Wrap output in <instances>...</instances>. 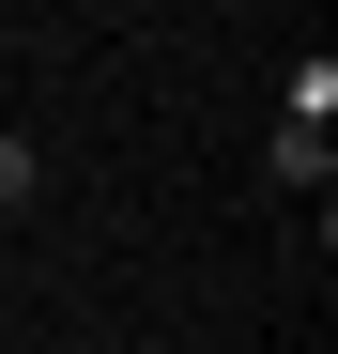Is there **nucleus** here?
Returning a JSON list of instances; mask_svg holds the SVG:
<instances>
[{
  "mask_svg": "<svg viewBox=\"0 0 338 354\" xmlns=\"http://www.w3.org/2000/svg\"><path fill=\"white\" fill-rule=\"evenodd\" d=\"M31 185H46V154H31V139H0V216H16Z\"/></svg>",
  "mask_w": 338,
  "mask_h": 354,
  "instance_id": "f03ea898",
  "label": "nucleus"
},
{
  "mask_svg": "<svg viewBox=\"0 0 338 354\" xmlns=\"http://www.w3.org/2000/svg\"><path fill=\"white\" fill-rule=\"evenodd\" d=\"M277 185H292V201H323V185H338V154H323L308 124H277Z\"/></svg>",
  "mask_w": 338,
  "mask_h": 354,
  "instance_id": "f257e3e1",
  "label": "nucleus"
}]
</instances>
